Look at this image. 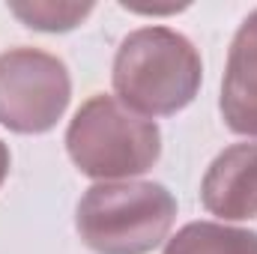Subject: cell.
Segmentation results:
<instances>
[{"instance_id":"cell-8","label":"cell","mask_w":257,"mask_h":254,"mask_svg":"<svg viewBox=\"0 0 257 254\" xmlns=\"http://www.w3.org/2000/svg\"><path fill=\"white\" fill-rule=\"evenodd\" d=\"M12 15H18L27 27L36 30H72L78 27L90 12L93 3H51V0H33V3H9Z\"/></svg>"},{"instance_id":"cell-5","label":"cell","mask_w":257,"mask_h":254,"mask_svg":"<svg viewBox=\"0 0 257 254\" xmlns=\"http://www.w3.org/2000/svg\"><path fill=\"white\" fill-rule=\"evenodd\" d=\"M203 206L221 218L257 215V144L227 147L206 171L200 186Z\"/></svg>"},{"instance_id":"cell-4","label":"cell","mask_w":257,"mask_h":254,"mask_svg":"<svg viewBox=\"0 0 257 254\" xmlns=\"http://www.w3.org/2000/svg\"><path fill=\"white\" fill-rule=\"evenodd\" d=\"M72 96L66 66L36 48L0 54V123L21 135L48 132Z\"/></svg>"},{"instance_id":"cell-6","label":"cell","mask_w":257,"mask_h":254,"mask_svg":"<svg viewBox=\"0 0 257 254\" xmlns=\"http://www.w3.org/2000/svg\"><path fill=\"white\" fill-rule=\"evenodd\" d=\"M221 114L236 135L257 138V12H251L230 45L221 81Z\"/></svg>"},{"instance_id":"cell-2","label":"cell","mask_w":257,"mask_h":254,"mask_svg":"<svg viewBox=\"0 0 257 254\" xmlns=\"http://www.w3.org/2000/svg\"><path fill=\"white\" fill-rule=\"evenodd\" d=\"M177 218L174 194L159 183H99L78 203V233L96 254H147Z\"/></svg>"},{"instance_id":"cell-9","label":"cell","mask_w":257,"mask_h":254,"mask_svg":"<svg viewBox=\"0 0 257 254\" xmlns=\"http://www.w3.org/2000/svg\"><path fill=\"white\" fill-rule=\"evenodd\" d=\"M6 174H9V150H6L3 141H0V186H3V180H6Z\"/></svg>"},{"instance_id":"cell-7","label":"cell","mask_w":257,"mask_h":254,"mask_svg":"<svg viewBox=\"0 0 257 254\" xmlns=\"http://www.w3.org/2000/svg\"><path fill=\"white\" fill-rule=\"evenodd\" d=\"M165 254H257V233L212 221H194L168 242Z\"/></svg>"},{"instance_id":"cell-3","label":"cell","mask_w":257,"mask_h":254,"mask_svg":"<svg viewBox=\"0 0 257 254\" xmlns=\"http://www.w3.org/2000/svg\"><path fill=\"white\" fill-rule=\"evenodd\" d=\"M66 150L81 174L120 180L144 174L162 153L159 126L135 114L114 96H93L66 132Z\"/></svg>"},{"instance_id":"cell-1","label":"cell","mask_w":257,"mask_h":254,"mask_svg":"<svg viewBox=\"0 0 257 254\" xmlns=\"http://www.w3.org/2000/svg\"><path fill=\"white\" fill-rule=\"evenodd\" d=\"M114 87L123 105L135 114H177L192 102L200 87V57L192 42L177 30H135L117 51Z\"/></svg>"}]
</instances>
